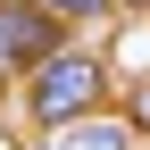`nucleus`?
Listing matches in <instances>:
<instances>
[{
  "mask_svg": "<svg viewBox=\"0 0 150 150\" xmlns=\"http://www.w3.org/2000/svg\"><path fill=\"white\" fill-rule=\"evenodd\" d=\"M59 42H67V25L42 0H0V83H8V75H33Z\"/></svg>",
  "mask_w": 150,
  "mask_h": 150,
  "instance_id": "f03ea898",
  "label": "nucleus"
},
{
  "mask_svg": "<svg viewBox=\"0 0 150 150\" xmlns=\"http://www.w3.org/2000/svg\"><path fill=\"white\" fill-rule=\"evenodd\" d=\"M33 150H142V134L125 125V108L117 117H75V125H50V142H33Z\"/></svg>",
  "mask_w": 150,
  "mask_h": 150,
  "instance_id": "7ed1b4c3",
  "label": "nucleus"
},
{
  "mask_svg": "<svg viewBox=\"0 0 150 150\" xmlns=\"http://www.w3.org/2000/svg\"><path fill=\"white\" fill-rule=\"evenodd\" d=\"M117 8H150V0H117Z\"/></svg>",
  "mask_w": 150,
  "mask_h": 150,
  "instance_id": "423d86ee",
  "label": "nucleus"
},
{
  "mask_svg": "<svg viewBox=\"0 0 150 150\" xmlns=\"http://www.w3.org/2000/svg\"><path fill=\"white\" fill-rule=\"evenodd\" d=\"M125 125H134V134L150 142V75H142V83H134V92H125Z\"/></svg>",
  "mask_w": 150,
  "mask_h": 150,
  "instance_id": "39448f33",
  "label": "nucleus"
},
{
  "mask_svg": "<svg viewBox=\"0 0 150 150\" xmlns=\"http://www.w3.org/2000/svg\"><path fill=\"white\" fill-rule=\"evenodd\" d=\"M108 108V59L100 50H83V42H59L42 67L25 75V117L42 125H75V117H100Z\"/></svg>",
  "mask_w": 150,
  "mask_h": 150,
  "instance_id": "f257e3e1",
  "label": "nucleus"
},
{
  "mask_svg": "<svg viewBox=\"0 0 150 150\" xmlns=\"http://www.w3.org/2000/svg\"><path fill=\"white\" fill-rule=\"evenodd\" d=\"M50 17H59V25H100V17H125L117 0H42Z\"/></svg>",
  "mask_w": 150,
  "mask_h": 150,
  "instance_id": "20e7f679",
  "label": "nucleus"
}]
</instances>
